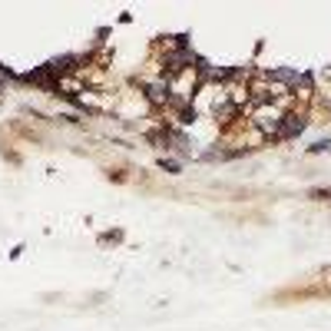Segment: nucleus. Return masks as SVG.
Here are the masks:
<instances>
[{
	"label": "nucleus",
	"mask_w": 331,
	"mask_h": 331,
	"mask_svg": "<svg viewBox=\"0 0 331 331\" xmlns=\"http://www.w3.org/2000/svg\"><path fill=\"white\" fill-rule=\"evenodd\" d=\"M302 129H305V120H295V116H285V123L278 126V133H275V136H278V139H288V136H298Z\"/></svg>",
	"instance_id": "1"
},
{
	"label": "nucleus",
	"mask_w": 331,
	"mask_h": 331,
	"mask_svg": "<svg viewBox=\"0 0 331 331\" xmlns=\"http://www.w3.org/2000/svg\"><path fill=\"white\" fill-rule=\"evenodd\" d=\"M149 100L153 103H163L166 96H163V86H149Z\"/></svg>",
	"instance_id": "2"
},
{
	"label": "nucleus",
	"mask_w": 331,
	"mask_h": 331,
	"mask_svg": "<svg viewBox=\"0 0 331 331\" xmlns=\"http://www.w3.org/2000/svg\"><path fill=\"white\" fill-rule=\"evenodd\" d=\"M163 169H166V172H179V163H172V159H163Z\"/></svg>",
	"instance_id": "3"
},
{
	"label": "nucleus",
	"mask_w": 331,
	"mask_h": 331,
	"mask_svg": "<svg viewBox=\"0 0 331 331\" xmlns=\"http://www.w3.org/2000/svg\"><path fill=\"white\" fill-rule=\"evenodd\" d=\"M328 146H331V139H322V143H315L308 153H322V149H328Z\"/></svg>",
	"instance_id": "4"
}]
</instances>
